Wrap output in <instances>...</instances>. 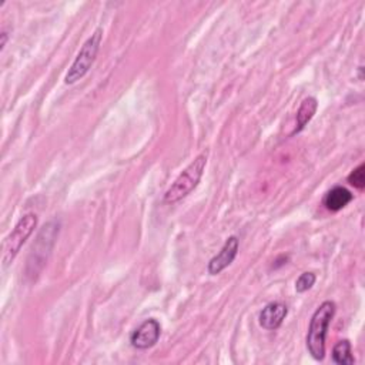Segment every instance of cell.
Segmentation results:
<instances>
[{
	"instance_id": "cell-13",
	"label": "cell",
	"mask_w": 365,
	"mask_h": 365,
	"mask_svg": "<svg viewBox=\"0 0 365 365\" xmlns=\"http://www.w3.org/2000/svg\"><path fill=\"white\" fill-rule=\"evenodd\" d=\"M9 40V35L6 30L2 32V35H0V52H4L5 47H6V43Z\"/></svg>"
},
{
	"instance_id": "cell-11",
	"label": "cell",
	"mask_w": 365,
	"mask_h": 365,
	"mask_svg": "<svg viewBox=\"0 0 365 365\" xmlns=\"http://www.w3.org/2000/svg\"><path fill=\"white\" fill-rule=\"evenodd\" d=\"M347 180L351 186H354L358 190H362L365 187V164L361 163L357 168H354L348 174Z\"/></svg>"
},
{
	"instance_id": "cell-9",
	"label": "cell",
	"mask_w": 365,
	"mask_h": 365,
	"mask_svg": "<svg viewBox=\"0 0 365 365\" xmlns=\"http://www.w3.org/2000/svg\"><path fill=\"white\" fill-rule=\"evenodd\" d=\"M317 109H318V100L315 98H313V96L306 98L301 102L300 109L297 112V126H296L294 132L291 133L293 136L304 130V127L313 120L314 115L317 113Z\"/></svg>"
},
{
	"instance_id": "cell-2",
	"label": "cell",
	"mask_w": 365,
	"mask_h": 365,
	"mask_svg": "<svg viewBox=\"0 0 365 365\" xmlns=\"http://www.w3.org/2000/svg\"><path fill=\"white\" fill-rule=\"evenodd\" d=\"M206 166L207 153H202L174 180V182L164 195V203L174 204L182 199H186L199 186V182L204 174Z\"/></svg>"
},
{
	"instance_id": "cell-4",
	"label": "cell",
	"mask_w": 365,
	"mask_h": 365,
	"mask_svg": "<svg viewBox=\"0 0 365 365\" xmlns=\"http://www.w3.org/2000/svg\"><path fill=\"white\" fill-rule=\"evenodd\" d=\"M37 216L33 213L25 214L15 228L9 233V236L4 240L2 244V262L5 267H8L19 254L26 240L33 234L35 228L37 227Z\"/></svg>"
},
{
	"instance_id": "cell-12",
	"label": "cell",
	"mask_w": 365,
	"mask_h": 365,
	"mask_svg": "<svg viewBox=\"0 0 365 365\" xmlns=\"http://www.w3.org/2000/svg\"><path fill=\"white\" fill-rule=\"evenodd\" d=\"M315 280H317V277L314 272H303L296 282V291L306 293V291L311 290L313 286L315 284Z\"/></svg>"
},
{
	"instance_id": "cell-5",
	"label": "cell",
	"mask_w": 365,
	"mask_h": 365,
	"mask_svg": "<svg viewBox=\"0 0 365 365\" xmlns=\"http://www.w3.org/2000/svg\"><path fill=\"white\" fill-rule=\"evenodd\" d=\"M161 335V325L156 318L141 323L130 335V342L137 349H149L154 347Z\"/></svg>"
},
{
	"instance_id": "cell-7",
	"label": "cell",
	"mask_w": 365,
	"mask_h": 365,
	"mask_svg": "<svg viewBox=\"0 0 365 365\" xmlns=\"http://www.w3.org/2000/svg\"><path fill=\"white\" fill-rule=\"evenodd\" d=\"M287 314H289V308L286 304L270 303L260 313V317H258L260 325L267 331L277 330L283 325Z\"/></svg>"
},
{
	"instance_id": "cell-6",
	"label": "cell",
	"mask_w": 365,
	"mask_h": 365,
	"mask_svg": "<svg viewBox=\"0 0 365 365\" xmlns=\"http://www.w3.org/2000/svg\"><path fill=\"white\" fill-rule=\"evenodd\" d=\"M238 247H240L238 238L236 236H231L226 241V244L223 245L220 253L210 260V262H209L210 276H217V274H220L223 270H226L227 267H230L233 264V261L236 260V257L238 254Z\"/></svg>"
},
{
	"instance_id": "cell-8",
	"label": "cell",
	"mask_w": 365,
	"mask_h": 365,
	"mask_svg": "<svg viewBox=\"0 0 365 365\" xmlns=\"http://www.w3.org/2000/svg\"><path fill=\"white\" fill-rule=\"evenodd\" d=\"M354 200V196L349 190L342 186L332 187L324 197V206L330 212H340L347 207Z\"/></svg>"
},
{
	"instance_id": "cell-3",
	"label": "cell",
	"mask_w": 365,
	"mask_h": 365,
	"mask_svg": "<svg viewBox=\"0 0 365 365\" xmlns=\"http://www.w3.org/2000/svg\"><path fill=\"white\" fill-rule=\"evenodd\" d=\"M102 39H103V29L99 28L84 42V45L81 46L80 52L77 53L73 64L70 66L69 71L64 76L66 84H74L76 81L81 80L88 73V70L91 69V66H93V63L96 62V57L99 54Z\"/></svg>"
},
{
	"instance_id": "cell-10",
	"label": "cell",
	"mask_w": 365,
	"mask_h": 365,
	"mask_svg": "<svg viewBox=\"0 0 365 365\" xmlns=\"http://www.w3.org/2000/svg\"><path fill=\"white\" fill-rule=\"evenodd\" d=\"M332 361L338 365H352L355 362L352 355V345L348 340H341L334 345Z\"/></svg>"
},
{
	"instance_id": "cell-1",
	"label": "cell",
	"mask_w": 365,
	"mask_h": 365,
	"mask_svg": "<svg viewBox=\"0 0 365 365\" xmlns=\"http://www.w3.org/2000/svg\"><path fill=\"white\" fill-rule=\"evenodd\" d=\"M337 306L334 301H324L313 314L306 344L310 355L315 361H323L325 358V338L328 327L335 315Z\"/></svg>"
}]
</instances>
